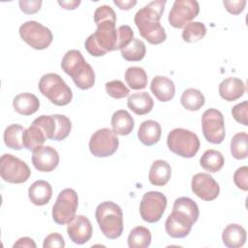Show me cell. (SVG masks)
<instances>
[{
	"label": "cell",
	"mask_w": 248,
	"mask_h": 248,
	"mask_svg": "<svg viewBox=\"0 0 248 248\" xmlns=\"http://www.w3.org/2000/svg\"><path fill=\"white\" fill-rule=\"evenodd\" d=\"M97 223L108 239H116L123 232V213L121 207L113 202H101L95 211Z\"/></svg>",
	"instance_id": "3957f363"
},
{
	"label": "cell",
	"mask_w": 248,
	"mask_h": 248,
	"mask_svg": "<svg viewBox=\"0 0 248 248\" xmlns=\"http://www.w3.org/2000/svg\"><path fill=\"white\" fill-rule=\"evenodd\" d=\"M231 153L234 159L242 160L248 156V135L244 132L236 133L231 140Z\"/></svg>",
	"instance_id": "d6a6232c"
},
{
	"label": "cell",
	"mask_w": 248,
	"mask_h": 248,
	"mask_svg": "<svg viewBox=\"0 0 248 248\" xmlns=\"http://www.w3.org/2000/svg\"><path fill=\"white\" fill-rule=\"evenodd\" d=\"M32 164L39 171H52L59 164V154L51 146H42L33 151Z\"/></svg>",
	"instance_id": "e0dca14e"
},
{
	"label": "cell",
	"mask_w": 248,
	"mask_h": 248,
	"mask_svg": "<svg viewBox=\"0 0 248 248\" xmlns=\"http://www.w3.org/2000/svg\"><path fill=\"white\" fill-rule=\"evenodd\" d=\"M61 67L78 88L86 90L94 85L95 73L79 50H68L62 58Z\"/></svg>",
	"instance_id": "6da1fadb"
},
{
	"label": "cell",
	"mask_w": 248,
	"mask_h": 248,
	"mask_svg": "<svg viewBox=\"0 0 248 248\" xmlns=\"http://www.w3.org/2000/svg\"><path fill=\"white\" fill-rule=\"evenodd\" d=\"M0 175L6 182L19 184L29 179L31 170L19 158L12 154H3L0 158Z\"/></svg>",
	"instance_id": "ba28073f"
},
{
	"label": "cell",
	"mask_w": 248,
	"mask_h": 248,
	"mask_svg": "<svg viewBox=\"0 0 248 248\" xmlns=\"http://www.w3.org/2000/svg\"><path fill=\"white\" fill-rule=\"evenodd\" d=\"M19 35L27 45L38 50L48 47L53 40L51 31L35 20H28L21 24Z\"/></svg>",
	"instance_id": "52a82bcc"
},
{
	"label": "cell",
	"mask_w": 248,
	"mask_h": 248,
	"mask_svg": "<svg viewBox=\"0 0 248 248\" xmlns=\"http://www.w3.org/2000/svg\"><path fill=\"white\" fill-rule=\"evenodd\" d=\"M150 90L161 102L170 101L175 94V86L173 81L163 76H156L152 79Z\"/></svg>",
	"instance_id": "d6986e66"
},
{
	"label": "cell",
	"mask_w": 248,
	"mask_h": 248,
	"mask_svg": "<svg viewBox=\"0 0 248 248\" xmlns=\"http://www.w3.org/2000/svg\"><path fill=\"white\" fill-rule=\"evenodd\" d=\"M206 34V27L200 21H192L188 23L182 31V39L187 43L198 42Z\"/></svg>",
	"instance_id": "e575fe53"
},
{
	"label": "cell",
	"mask_w": 248,
	"mask_h": 248,
	"mask_svg": "<svg viewBox=\"0 0 248 248\" xmlns=\"http://www.w3.org/2000/svg\"><path fill=\"white\" fill-rule=\"evenodd\" d=\"M127 106L136 114L144 115L151 111L154 102L147 92H139L129 96Z\"/></svg>",
	"instance_id": "484cf974"
},
{
	"label": "cell",
	"mask_w": 248,
	"mask_h": 248,
	"mask_svg": "<svg viewBox=\"0 0 248 248\" xmlns=\"http://www.w3.org/2000/svg\"><path fill=\"white\" fill-rule=\"evenodd\" d=\"M44 248H49V247H57V248H63L65 247V241L63 236L60 233L52 232L46 236L43 243Z\"/></svg>",
	"instance_id": "f6af8a7d"
},
{
	"label": "cell",
	"mask_w": 248,
	"mask_h": 248,
	"mask_svg": "<svg viewBox=\"0 0 248 248\" xmlns=\"http://www.w3.org/2000/svg\"><path fill=\"white\" fill-rule=\"evenodd\" d=\"M46 140L47 139L45 132L39 125L34 122H32V124L24 130L22 135L23 147L32 152L44 146Z\"/></svg>",
	"instance_id": "cb8c5ba5"
},
{
	"label": "cell",
	"mask_w": 248,
	"mask_h": 248,
	"mask_svg": "<svg viewBox=\"0 0 248 248\" xmlns=\"http://www.w3.org/2000/svg\"><path fill=\"white\" fill-rule=\"evenodd\" d=\"M247 109H248V102L247 101L237 104L232 108V114L234 120L244 126L248 125Z\"/></svg>",
	"instance_id": "b9f144b4"
},
{
	"label": "cell",
	"mask_w": 248,
	"mask_h": 248,
	"mask_svg": "<svg viewBox=\"0 0 248 248\" xmlns=\"http://www.w3.org/2000/svg\"><path fill=\"white\" fill-rule=\"evenodd\" d=\"M191 187L195 195L206 202L215 200L220 193L219 184L210 174L205 172L196 173L192 178Z\"/></svg>",
	"instance_id": "9a60e30c"
},
{
	"label": "cell",
	"mask_w": 248,
	"mask_h": 248,
	"mask_svg": "<svg viewBox=\"0 0 248 248\" xmlns=\"http://www.w3.org/2000/svg\"><path fill=\"white\" fill-rule=\"evenodd\" d=\"M234 184L241 190H248V167L242 166L238 168L233 174Z\"/></svg>",
	"instance_id": "7bdbcfd3"
},
{
	"label": "cell",
	"mask_w": 248,
	"mask_h": 248,
	"mask_svg": "<svg viewBox=\"0 0 248 248\" xmlns=\"http://www.w3.org/2000/svg\"><path fill=\"white\" fill-rule=\"evenodd\" d=\"M125 80L132 89H143L147 85V75L140 67H129L125 72Z\"/></svg>",
	"instance_id": "1f68e13d"
},
{
	"label": "cell",
	"mask_w": 248,
	"mask_h": 248,
	"mask_svg": "<svg viewBox=\"0 0 248 248\" xmlns=\"http://www.w3.org/2000/svg\"><path fill=\"white\" fill-rule=\"evenodd\" d=\"M246 231L238 224L228 225L222 233V240L228 248H239L246 242Z\"/></svg>",
	"instance_id": "7402d4cb"
},
{
	"label": "cell",
	"mask_w": 248,
	"mask_h": 248,
	"mask_svg": "<svg viewBox=\"0 0 248 248\" xmlns=\"http://www.w3.org/2000/svg\"><path fill=\"white\" fill-rule=\"evenodd\" d=\"M205 99L203 94L196 88H187L183 91L180 103L184 108L194 111L199 110L204 105Z\"/></svg>",
	"instance_id": "f1b7e54d"
},
{
	"label": "cell",
	"mask_w": 248,
	"mask_h": 248,
	"mask_svg": "<svg viewBox=\"0 0 248 248\" xmlns=\"http://www.w3.org/2000/svg\"><path fill=\"white\" fill-rule=\"evenodd\" d=\"M161 135V125L157 121L151 119L143 121L138 131V138L140 141L146 146H151L157 143Z\"/></svg>",
	"instance_id": "ffe728a7"
},
{
	"label": "cell",
	"mask_w": 248,
	"mask_h": 248,
	"mask_svg": "<svg viewBox=\"0 0 248 248\" xmlns=\"http://www.w3.org/2000/svg\"><path fill=\"white\" fill-rule=\"evenodd\" d=\"M204 139L213 144L221 143L225 139V123L222 112L216 108L206 109L202 116Z\"/></svg>",
	"instance_id": "8fae6325"
},
{
	"label": "cell",
	"mask_w": 248,
	"mask_h": 248,
	"mask_svg": "<svg viewBox=\"0 0 248 248\" xmlns=\"http://www.w3.org/2000/svg\"><path fill=\"white\" fill-rule=\"evenodd\" d=\"M13 107L14 109L21 115H31L39 109L40 102L34 94L24 92L14 98Z\"/></svg>",
	"instance_id": "603a6c76"
},
{
	"label": "cell",
	"mask_w": 248,
	"mask_h": 248,
	"mask_svg": "<svg viewBox=\"0 0 248 248\" xmlns=\"http://www.w3.org/2000/svg\"><path fill=\"white\" fill-rule=\"evenodd\" d=\"M106 20H111V21L116 22V15L110 6L103 5V6L98 7L95 10L94 21H95L96 25H98L99 23L106 21Z\"/></svg>",
	"instance_id": "ab89813d"
},
{
	"label": "cell",
	"mask_w": 248,
	"mask_h": 248,
	"mask_svg": "<svg viewBox=\"0 0 248 248\" xmlns=\"http://www.w3.org/2000/svg\"><path fill=\"white\" fill-rule=\"evenodd\" d=\"M172 209L181 210L187 213L195 222H197L200 215L198 204L192 199L187 197H181L176 199L173 202Z\"/></svg>",
	"instance_id": "d590c367"
},
{
	"label": "cell",
	"mask_w": 248,
	"mask_h": 248,
	"mask_svg": "<svg viewBox=\"0 0 248 248\" xmlns=\"http://www.w3.org/2000/svg\"><path fill=\"white\" fill-rule=\"evenodd\" d=\"M38 87L40 92L56 106H66L72 101V89L57 74L44 75L40 78Z\"/></svg>",
	"instance_id": "277c9868"
},
{
	"label": "cell",
	"mask_w": 248,
	"mask_h": 248,
	"mask_svg": "<svg viewBox=\"0 0 248 248\" xmlns=\"http://www.w3.org/2000/svg\"><path fill=\"white\" fill-rule=\"evenodd\" d=\"M167 207V198L158 191L145 193L140 203V214L142 220L147 223L158 222Z\"/></svg>",
	"instance_id": "30bf717a"
},
{
	"label": "cell",
	"mask_w": 248,
	"mask_h": 248,
	"mask_svg": "<svg viewBox=\"0 0 248 248\" xmlns=\"http://www.w3.org/2000/svg\"><path fill=\"white\" fill-rule=\"evenodd\" d=\"M223 4L230 14L238 15L244 10L246 0H224Z\"/></svg>",
	"instance_id": "bcb514c9"
},
{
	"label": "cell",
	"mask_w": 248,
	"mask_h": 248,
	"mask_svg": "<svg viewBox=\"0 0 248 248\" xmlns=\"http://www.w3.org/2000/svg\"><path fill=\"white\" fill-rule=\"evenodd\" d=\"M115 21L106 20L97 25L96 31L85 40L84 46L92 56H103L108 51L118 49Z\"/></svg>",
	"instance_id": "7a4b0ae2"
},
{
	"label": "cell",
	"mask_w": 248,
	"mask_h": 248,
	"mask_svg": "<svg viewBox=\"0 0 248 248\" xmlns=\"http://www.w3.org/2000/svg\"><path fill=\"white\" fill-rule=\"evenodd\" d=\"M52 196L51 185L46 180L35 181L28 189V197L32 203L35 205H45L46 204Z\"/></svg>",
	"instance_id": "44dd1931"
},
{
	"label": "cell",
	"mask_w": 248,
	"mask_h": 248,
	"mask_svg": "<svg viewBox=\"0 0 248 248\" xmlns=\"http://www.w3.org/2000/svg\"><path fill=\"white\" fill-rule=\"evenodd\" d=\"M117 34L118 49L124 48L134 40V31L129 25H120L117 28Z\"/></svg>",
	"instance_id": "60d3db41"
},
{
	"label": "cell",
	"mask_w": 248,
	"mask_h": 248,
	"mask_svg": "<svg viewBox=\"0 0 248 248\" xmlns=\"http://www.w3.org/2000/svg\"><path fill=\"white\" fill-rule=\"evenodd\" d=\"M111 127L112 131L116 135L127 136L129 135L135 126L134 118L125 109L116 110L111 116Z\"/></svg>",
	"instance_id": "4316f807"
},
{
	"label": "cell",
	"mask_w": 248,
	"mask_h": 248,
	"mask_svg": "<svg viewBox=\"0 0 248 248\" xmlns=\"http://www.w3.org/2000/svg\"><path fill=\"white\" fill-rule=\"evenodd\" d=\"M167 144L172 153L183 158L194 157L201 145L198 136L183 128H175L170 131L167 138Z\"/></svg>",
	"instance_id": "5b68a950"
},
{
	"label": "cell",
	"mask_w": 248,
	"mask_h": 248,
	"mask_svg": "<svg viewBox=\"0 0 248 248\" xmlns=\"http://www.w3.org/2000/svg\"><path fill=\"white\" fill-rule=\"evenodd\" d=\"M78 205V194L71 188L62 190L52 206V219L58 225L68 224L75 216Z\"/></svg>",
	"instance_id": "8992f818"
},
{
	"label": "cell",
	"mask_w": 248,
	"mask_h": 248,
	"mask_svg": "<svg viewBox=\"0 0 248 248\" xmlns=\"http://www.w3.org/2000/svg\"><path fill=\"white\" fill-rule=\"evenodd\" d=\"M41 0H20L18 2L20 10L26 15H33L40 11L42 7Z\"/></svg>",
	"instance_id": "ee69618b"
},
{
	"label": "cell",
	"mask_w": 248,
	"mask_h": 248,
	"mask_svg": "<svg viewBox=\"0 0 248 248\" xmlns=\"http://www.w3.org/2000/svg\"><path fill=\"white\" fill-rule=\"evenodd\" d=\"M171 175V168L168 162L164 160H156L152 163L148 179L152 185L155 186H165Z\"/></svg>",
	"instance_id": "d4e9b609"
},
{
	"label": "cell",
	"mask_w": 248,
	"mask_h": 248,
	"mask_svg": "<svg viewBox=\"0 0 248 248\" xmlns=\"http://www.w3.org/2000/svg\"><path fill=\"white\" fill-rule=\"evenodd\" d=\"M122 57L127 61H140L141 60L146 52L145 44L140 40L134 38V40L124 48L120 49Z\"/></svg>",
	"instance_id": "836d02e7"
},
{
	"label": "cell",
	"mask_w": 248,
	"mask_h": 248,
	"mask_svg": "<svg viewBox=\"0 0 248 248\" xmlns=\"http://www.w3.org/2000/svg\"><path fill=\"white\" fill-rule=\"evenodd\" d=\"M58 4L66 10H75L80 4L79 0H71V1H58Z\"/></svg>",
	"instance_id": "681fc988"
},
{
	"label": "cell",
	"mask_w": 248,
	"mask_h": 248,
	"mask_svg": "<svg viewBox=\"0 0 248 248\" xmlns=\"http://www.w3.org/2000/svg\"><path fill=\"white\" fill-rule=\"evenodd\" d=\"M24 128L19 124H12L5 129L4 132V142L5 144L12 149L20 150L23 148L22 143V135Z\"/></svg>",
	"instance_id": "4dcf8cb0"
},
{
	"label": "cell",
	"mask_w": 248,
	"mask_h": 248,
	"mask_svg": "<svg viewBox=\"0 0 248 248\" xmlns=\"http://www.w3.org/2000/svg\"><path fill=\"white\" fill-rule=\"evenodd\" d=\"M245 84L238 78H227L219 84V94L222 99L232 102L239 99L245 92Z\"/></svg>",
	"instance_id": "ac0fdd59"
},
{
	"label": "cell",
	"mask_w": 248,
	"mask_h": 248,
	"mask_svg": "<svg viewBox=\"0 0 248 248\" xmlns=\"http://www.w3.org/2000/svg\"><path fill=\"white\" fill-rule=\"evenodd\" d=\"M37 125H39L43 131L45 132L47 140H53L55 133V119L52 115H41L34 119L33 121Z\"/></svg>",
	"instance_id": "f35d334b"
},
{
	"label": "cell",
	"mask_w": 248,
	"mask_h": 248,
	"mask_svg": "<svg viewBox=\"0 0 248 248\" xmlns=\"http://www.w3.org/2000/svg\"><path fill=\"white\" fill-rule=\"evenodd\" d=\"M67 232L74 243L81 245L91 238L93 228L87 217L77 215L68 223Z\"/></svg>",
	"instance_id": "2e32d148"
},
{
	"label": "cell",
	"mask_w": 248,
	"mask_h": 248,
	"mask_svg": "<svg viewBox=\"0 0 248 248\" xmlns=\"http://www.w3.org/2000/svg\"><path fill=\"white\" fill-rule=\"evenodd\" d=\"M195 223L196 222L187 213L172 209V212L168 216L165 223L166 232L170 237L183 238L190 233Z\"/></svg>",
	"instance_id": "5bb4252c"
},
{
	"label": "cell",
	"mask_w": 248,
	"mask_h": 248,
	"mask_svg": "<svg viewBox=\"0 0 248 248\" xmlns=\"http://www.w3.org/2000/svg\"><path fill=\"white\" fill-rule=\"evenodd\" d=\"M134 21L141 37L149 44L159 45L166 40L167 34L160 21L150 16L142 8L136 13Z\"/></svg>",
	"instance_id": "9c48e42d"
},
{
	"label": "cell",
	"mask_w": 248,
	"mask_h": 248,
	"mask_svg": "<svg viewBox=\"0 0 248 248\" xmlns=\"http://www.w3.org/2000/svg\"><path fill=\"white\" fill-rule=\"evenodd\" d=\"M113 3L120 9V10H130L131 8H133L136 4L137 1L136 0H114Z\"/></svg>",
	"instance_id": "c3c4849f"
},
{
	"label": "cell",
	"mask_w": 248,
	"mask_h": 248,
	"mask_svg": "<svg viewBox=\"0 0 248 248\" xmlns=\"http://www.w3.org/2000/svg\"><path fill=\"white\" fill-rule=\"evenodd\" d=\"M14 247H33V248H36V243L34 242V240L30 237H21L19 239H17V241L14 244Z\"/></svg>",
	"instance_id": "7dc6e473"
},
{
	"label": "cell",
	"mask_w": 248,
	"mask_h": 248,
	"mask_svg": "<svg viewBox=\"0 0 248 248\" xmlns=\"http://www.w3.org/2000/svg\"><path fill=\"white\" fill-rule=\"evenodd\" d=\"M200 5L196 0H175L169 13V22L174 28H184L198 16Z\"/></svg>",
	"instance_id": "4fadbf2b"
},
{
	"label": "cell",
	"mask_w": 248,
	"mask_h": 248,
	"mask_svg": "<svg viewBox=\"0 0 248 248\" xmlns=\"http://www.w3.org/2000/svg\"><path fill=\"white\" fill-rule=\"evenodd\" d=\"M225 160L220 151L215 149H208L204 151L200 159L202 168L209 172H217L224 166Z\"/></svg>",
	"instance_id": "83f0119b"
},
{
	"label": "cell",
	"mask_w": 248,
	"mask_h": 248,
	"mask_svg": "<svg viewBox=\"0 0 248 248\" xmlns=\"http://www.w3.org/2000/svg\"><path fill=\"white\" fill-rule=\"evenodd\" d=\"M107 93L114 99H122L129 95L130 91L121 80H111L105 84Z\"/></svg>",
	"instance_id": "74e56055"
},
{
	"label": "cell",
	"mask_w": 248,
	"mask_h": 248,
	"mask_svg": "<svg viewBox=\"0 0 248 248\" xmlns=\"http://www.w3.org/2000/svg\"><path fill=\"white\" fill-rule=\"evenodd\" d=\"M119 140L116 134L108 128L97 130L89 140L90 152L100 158L111 156L117 150Z\"/></svg>",
	"instance_id": "7c38bea8"
},
{
	"label": "cell",
	"mask_w": 248,
	"mask_h": 248,
	"mask_svg": "<svg viewBox=\"0 0 248 248\" xmlns=\"http://www.w3.org/2000/svg\"><path fill=\"white\" fill-rule=\"evenodd\" d=\"M151 243L150 231L142 226L135 227L129 233L128 246L130 248H146Z\"/></svg>",
	"instance_id": "f546056e"
},
{
	"label": "cell",
	"mask_w": 248,
	"mask_h": 248,
	"mask_svg": "<svg viewBox=\"0 0 248 248\" xmlns=\"http://www.w3.org/2000/svg\"><path fill=\"white\" fill-rule=\"evenodd\" d=\"M55 119V133L53 140H65L72 129L71 120L63 114H53Z\"/></svg>",
	"instance_id": "8d00e7d4"
}]
</instances>
